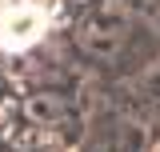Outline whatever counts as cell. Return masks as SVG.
I'll list each match as a JSON object with an SVG mask.
<instances>
[{
    "mask_svg": "<svg viewBox=\"0 0 160 152\" xmlns=\"http://www.w3.org/2000/svg\"><path fill=\"white\" fill-rule=\"evenodd\" d=\"M48 32V8L40 0H12L0 8V44L4 48H32Z\"/></svg>",
    "mask_w": 160,
    "mask_h": 152,
    "instance_id": "cell-1",
    "label": "cell"
}]
</instances>
